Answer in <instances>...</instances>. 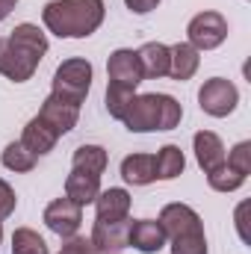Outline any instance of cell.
I'll use <instances>...</instances> for the list:
<instances>
[{
	"label": "cell",
	"mask_w": 251,
	"mask_h": 254,
	"mask_svg": "<svg viewBox=\"0 0 251 254\" xmlns=\"http://www.w3.org/2000/svg\"><path fill=\"white\" fill-rule=\"evenodd\" d=\"M107 18L104 0H51L42 9V24L57 39H89Z\"/></svg>",
	"instance_id": "obj_1"
},
{
	"label": "cell",
	"mask_w": 251,
	"mask_h": 254,
	"mask_svg": "<svg viewBox=\"0 0 251 254\" xmlns=\"http://www.w3.org/2000/svg\"><path fill=\"white\" fill-rule=\"evenodd\" d=\"M36 68H39V60H33V57H27L24 51H18V48L9 42V36H0V74H3L6 80H12V83H27V80H33Z\"/></svg>",
	"instance_id": "obj_9"
},
{
	"label": "cell",
	"mask_w": 251,
	"mask_h": 254,
	"mask_svg": "<svg viewBox=\"0 0 251 254\" xmlns=\"http://www.w3.org/2000/svg\"><path fill=\"white\" fill-rule=\"evenodd\" d=\"M225 163H228L231 169H237L240 175L249 178L251 175V142L249 139H246V142H237V145L225 154Z\"/></svg>",
	"instance_id": "obj_29"
},
{
	"label": "cell",
	"mask_w": 251,
	"mask_h": 254,
	"mask_svg": "<svg viewBox=\"0 0 251 254\" xmlns=\"http://www.w3.org/2000/svg\"><path fill=\"white\" fill-rule=\"evenodd\" d=\"M98 192H101V178H98V175H89V172H77V169H71V175L65 178V198H71L77 207L95 204Z\"/></svg>",
	"instance_id": "obj_19"
},
{
	"label": "cell",
	"mask_w": 251,
	"mask_h": 254,
	"mask_svg": "<svg viewBox=\"0 0 251 254\" xmlns=\"http://www.w3.org/2000/svg\"><path fill=\"white\" fill-rule=\"evenodd\" d=\"M192 151H195V163L201 166L204 175L213 172V169H219V166L225 163V154H228L222 136L213 133V130H198V133L192 136Z\"/></svg>",
	"instance_id": "obj_14"
},
{
	"label": "cell",
	"mask_w": 251,
	"mask_h": 254,
	"mask_svg": "<svg viewBox=\"0 0 251 254\" xmlns=\"http://www.w3.org/2000/svg\"><path fill=\"white\" fill-rule=\"evenodd\" d=\"M136 57H139L142 77H145V80L169 77V60H172L169 45H163V42H145V45L136 51Z\"/></svg>",
	"instance_id": "obj_17"
},
{
	"label": "cell",
	"mask_w": 251,
	"mask_h": 254,
	"mask_svg": "<svg viewBox=\"0 0 251 254\" xmlns=\"http://www.w3.org/2000/svg\"><path fill=\"white\" fill-rule=\"evenodd\" d=\"M107 77H110V83H122V86L136 89V86L145 80L136 51H133V48H119V51H113L110 60H107Z\"/></svg>",
	"instance_id": "obj_12"
},
{
	"label": "cell",
	"mask_w": 251,
	"mask_h": 254,
	"mask_svg": "<svg viewBox=\"0 0 251 254\" xmlns=\"http://www.w3.org/2000/svg\"><path fill=\"white\" fill-rule=\"evenodd\" d=\"M169 54H172V60H169V77H172V80L187 83V80H192V77L198 74V68H201V54H198L189 42L169 45Z\"/></svg>",
	"instance_id": "obj_16"
},
{
	"label": "cell",
	"mask_w": 251,
	"mask_h": 254,
	"mask_svg": "<svg viewBox=\"0 0 251 254\" xmlns=\"http://www.w3.org/2000/svg\"><path fill=\"white\" fill-rule=\"evenodd\" d=\"M184 122V107L178 98L160 92V130H175Z\"/></svg>",
	"instance_id": "obj_27"
},
{
	"label": "cell",
	"mask_w": 251,
	"mask_h": 254,
	"mask_svg": "<svg viewBox=\"0 0 251 254\" xmlns=\"http://www.w3.org/2000/svg\"><path fill=\"white\" fill-rule=\"evenodd\" d=\"M15 207H18V195H15V190L0 178V222H6V219L15 213Z\"/></svg>",
	"instance_id": "obj_30"
},
{
	"label": "cell",
	"mask_w": 251,
	"mask_h": 254,
	"mask_svg": "<svg viewBox=\"0 0 251 254\" xmlns=\"http://www.w3.org/2000/svg\"><path fill=\"white\" fill-rule=\"evenodd\" d=\"M160 3H163V0H125V6L133 15H148V12H154Z\"/></svg>",
	"instance_id": "obj_32"
},
{
	"label": "cell",
	"mask_w": 251,
	"mask_h": 254,
	"mask_svg": "<svg viewBox=\"0 0 251 254\" xmlns=\"http://www.w3.org/2000/svg\"><path fill=\"white\" fill-rule=\"evenodd\" d=\"M207 184H210V190L213 192H237L243 184H246V175H240L237 169H231L228 163H222L219 169H213V172H207Z\"/></svg>",
	"instance_id": "obj_26"
},
{
	"label": "cell",
	"mask_w": 251,
	"mask_h": 254,
	"mask_svg": "<svg viewBox=\"0 0 251 254\" xmlns=\"http://www.w3.org/2000/svg\"><path fill=\"white\" fill-rule=\"evenodd\" d=\"M187 169V157L181 151V145H163L157 154H154V175L157 181H175L181 178Z\"/></svg>",
	"instance_id": "obj_21"
},
{
	"label": "cell",
	"mask_w": 251,
	"mask_h": 254,
	"mask_svg": "<svg viewBox=\"0 0 251 254\" xmlns=\"http://www.w3.org/2000/svg\"><path fill=\"white\" fill-rule=\"evenodd\" d=\"M246 210H249V201H243L240 207H237V213H234V219H237V234H240V240L249 246L251 243V237H249V231H246Z\"/></svg>",
	"instance_id": "obj_33"
},
{
	"label": "cell",
	"mask_w": 251,
	"mask_h": 254,
	"mask_svg": "<svg viewBox=\"0 0 251 254\" xmlns=\"http://www.w3.org/2000/svg\"><path fill=\"white\" fill-rule=\"evenodd\" d=\"M107 163H110V157H107L104 145H80L71 154V169L89 172V175H98V178L107 172Z\"/></svg>",
	"instance_id": "obj_22"
},
{
	"label": "cell",
	"mask_w": 251,
	"mask_h": 254,
	"mask_svg": "<svg viewBox=\"0 0 251 254\" xmlns=\"http://www.w3.org/2000/svg\"><path fill=\"white\" fill-rule=\"evenodd\" d=\"M39 119L51 127L57 136H65V133H71L77 127V122H80V104H74V101L60 98V95L51 92L45 98L42 110H39Z\"/></svg>",
	"instance_id": "obj_8"
},
{
	"label": "cell",
	"mask_w": 251,
	"mask_h": 254,
	"mask_svg": "<svg viewBox=\"0 0 251 254\" xmlns=\"http://www.w3.org/2000/svg\"><path fill=\"white\" fill-rule=\"evenodd\" d=\"M0 246H3V222H0Z\"/></svg>",
	"instance_id": "obj_35"
},
{
	"label": "cell",
	"mask_w": 251,
	"mask_h": 254,
	"mask_svg": "<svg viewBox=\"0 0 251 254\" xmlns=\"http://www.w3.org/2000/svg\"><path fill=\"white\" fill-rule=\"evenodd\" d=\"M116 254H122V252H116Z\"/></svg>",
	"instance_id": "obj_36"
},
{
	"label": "cell",
	"mask_w": 251,
	"mask_h": 254,
	"mask_svg": "<svg viewBox=\"0 0 251 254\" xmlns=\"http://www.w3.org/2000/svg\"><path fill=\"white\" fill-rule=\"evenodd\" d=\"M122 122H125L130 133H154V130H160V92L136 95Z\"/></svg>",
	"instance_id": "obj_6"
},
{
	"label": "cell",
	"mask_w": 251,
	"mask_h": 254,
	"mask_svg": "<svg viewBox=\"0 0 251 254\" xmlns=\"http://www.w3.org/2000/svg\"><path fill=\"white\" fill-rule=\"evenodd\" d=\"M36 160H39V157L30 154V151L24 148L21 139L9 142V145L3 148V154H0L3 169H9V172H15V175H27V172H33V169H36Z\"/></svg>",
	"instance_id": "obj_23"
},
{
	"label": "cell",
	"mask_w": 251,
	"mask_h": 254,
	"mask_svg": "<svg viewBox=\"0 0 251 254\" xmlns=\"http://www.w3.org/2000/svg\"><path fill=\"white\" fill-rule=\"evenodd\" d=\"M133 98H136V89H130V86H122V83H107V95H104V104H107V113L113 116V119H125L127 107L133 104Z\"/></svg>",
	"instance_id": "obj_24"
},
{
	"label": "cell",
	"mask_w": 251,
	"mask_h": 254,
	"mask_svg": "<svg viewBox=\"0 0 251 254\" xmlns=\"http://www.w3.org/2000/svg\"><path fill=\"white\" fill-rule=\"evenodd\" d=\"M9 42L18 48V51H24L27 57H33V60H45V54H48V48H51V42H48V33L39 27V24H30V21H24V24H15V30L9 33Z\"/></svg>",
	"instance_id": "obj_15"
},
{
	"label": "cell",
	"mask_w": 251,
	"mask_h": 254,
	"mask_svg": "<svg viewBox=\"0 0 251 254\" xmlns=\"http://www.w3.org/2000/svg\"><path fill=\"white\" fill-rule=\"evenodd\" d=\"M198 107L210 119H228L240 107V89L228 77H210L198 89Z\"/></svg>",
	"instance_id": "obj_4"
},
{
	"label": "cell",
	"mask_w": 251,
	"mask_h": 254,
	"mask_svg": "<svg viewBox=\"0 0 251 254\" xmlns=\"http://www.w3.org/2000/svg\"><path fill=\"white\" fill-rule=\"evenodd\" d=\"M127 231H130V219H122V222H101L95 219L92 225V246L98 254H116L130 249L127 246Z\"/></svg>",
	"instance_id": "obj_10"
},
{
	"label": "cell",
	"mask_w": 251,
	"mask_h": 254,
	"mask_svg": "<svg viewBox=\"0 0 251 254\" xmlns=\"http://www.w3.org/2000/svg\"><path fill=\"white\" fill-rule=\"evenodd\" d=\"M157 222L163 225L166 231V240H178V237H187V234H195V231H204V222L198 216V210H192L189 204H166L157 216Z\"/></svg>",
	"instance_id": "obj_7"
},
{
	"label": "cell",
	"mask_w": 251,
	"mask_h": 254,
	"mask_svg": "<svg viewBox=\"0 0 251 254\" xmlns=\"http://www.w3.org/2000/svg\"><path fill=\"white\" fill-rule=\"evenodd\" d=\"M130 207H133V198L125 187H110V190H101L95 198V219L101 222H122L130 219Z\"/></svg>",
	"instance_id": "obj_13"
},
{
	"label": "cell",
	"mask_w": 251,
	"mask_h": 254,
	"mask_svg": "<svg viewBox=\"0 0 251 254\" xmlns=\"http://www.w3.org/2000/svg\"><path fill=\"white\" fill-rule=\"evenodd\" d=\"M42 222L48 225L51 234H57L60 240H68V237H77L80 234V225H83V207H77L71 198H54L45 213H42Z\"/></svg>",
	"instance_id": "obj_5"
},
{
	"label": "cell",
	"mask_w": 251,
	"mask_h": 254,
	"mask_svg": "<svg viewBox=\"0 0 251 254\" xmlns=\"http://www.w3.org/2000/svg\"><path fill=\"white\" fill-rule=\"evenodd\" d=\"M228 33H231L228 18L222 12H216V9H204V12L192 15L187 24V42L198 54L222 48L228 42Z\"/></svg>",
	"instance_id": "obj_3"
},
{
	"label": "cell",
	"mask_w": 251,
	"mask_h": 254,
	"mask_svg": "<svg viewBox=\"0 0 251 254\" xmlns=\"http://www.w3.org/2000/svg\"><path fill=\"white\" fill-rule=\"evenodd\" d=\"M166 231L157 219H133L130 231H127V246H133L142 254H157L160 249H166Z\"/></svg>",
	"instance_id": "obj_11"
},
{
	"label": "cell",
	"mask_w": 251,
	"mask_h": 254,
	"mask_svg": "<svg viewBox=\"0 0 251 254\" xmlns=\"http://www.w3.org/2000/svg\"><path fill=\"white\" fill-rule=\"evenodd\" d=\"M169 249H172V254H210L207 234H204V231H195V234H187V237L172 240Z\"/></svg>",
	"instance_id": "obj_28"
},
{
	"label": "cell",
	"mask_w": 251,
	"mask_h": 254,
	"mask_svg": "<svg viewBox=\"0 0 251 254\" xmlns=\"http://www.w3.org/2000/svg\"><path fill=\"white\" fill-rule=\"evenodd\" d=\"M18 3H21V0H0V24L12 15V9H15Z\"/></svg>",
	"instance_id": "obj_34"
},
{
	"label": "cell",
	"mask_w": 251,
	"mask_h": 254,
	"mask_svg": "<svg viewBox=\"0 0 251 254\" xmlns=\"http://www.w3.org/2000/svg\"><path fill=\"white\" fill-rule=\"evenodd\" d=\"M122 178L130 187H148L157 181L154 175V154H127L122 160Z\"/></svg>",
	"instance_id": "obj_20"
},
{
	"label": "cell",
	"mask_w": 251,
	"mask_h": 254,
	"mask_svg": "<svg viewBox=\"0 0 251 254\" xmlns=\"http://www.w3.org/2000/svg\"><path fill=\"white\" fill-rule=\"evenodd\" d=\"M57 254H98L95 252V246H92V240H86V237H68L63 246H60V252Z\"/></svg>",
	"instance_id": "obj_31"
},
{
	"label": "cell",
	"mask_w": 251,
	"mask_h": 254,
	"mask_svg": "<svg viewBox=\"0 0 251 254\" xmlns=\"http://www.w3.org/2000/svg\"><path fill=\"white\" fill-rule=\"evenodd\" d=\"M21 142H24V148H27L30 154H36V157H45V154H51V151L57 148L60 136H57V133H54L48 125H45L39 116H33V119L24 125Z\"/></svg>",
	"instance_id": "obj_18"
},
{
	"label": "cell",
	"mask_w": 251,
	"mask_h": 254,
	"mask_svg": "<svg viewBox=\"0 0 251 254\" xmlns=\"http://www.w3.org/2000/svg\"><path fill=\"white\" fill-rule=\"evenodd\" d=\"M12 254H51L45 237L33 228H15L12 234Z\"/></svg>",
	"instance_id": "obj_25"
},
{
	"label": "cell",
	"mask_w": 251,
	"mask_h": 254,
	"mask_svg": "<svg viewBox=\"0 0 251 254\" xmlns=\"http://www.w3.org/2000/svg\"><path fill=\"white\" fill-rule=\"evenodd\" d=\"M92 77H95V68H92L89 60L71 57V60L60 63V68L54 71L51 92L83 107V101H86V95H89V89H92Z\"/></svg>",
	"instance_id": "obj_2"
}]
</instances>
